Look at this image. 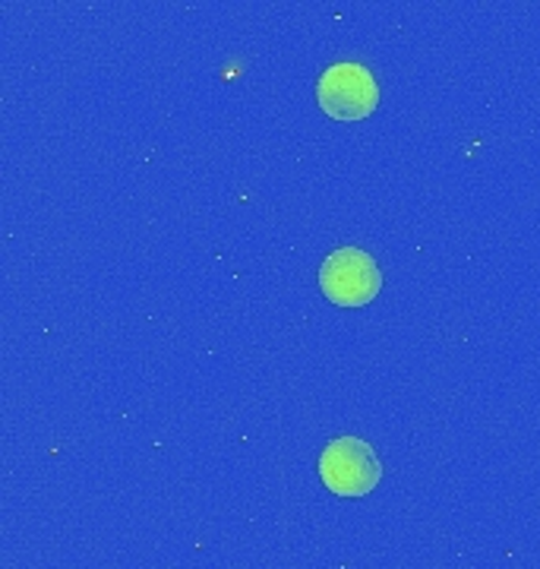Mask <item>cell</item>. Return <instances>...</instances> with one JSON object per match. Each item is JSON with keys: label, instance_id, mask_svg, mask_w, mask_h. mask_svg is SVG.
Instances as JSON below:
<instances>
[{"label": "cell", "instance_id": "3957f363", "mask_svg": "<svg viewBox=\"0 0 540 569\" xmlns=\"http://www.w3.org/2000/svg\"><path fill=\"white\" fill-rule=\"evenodd\" d=\"M320 288L336 307H363L380 295L382 272L367 250L339 247L322 260Z\"/></svg>", "mask_w": 540, "mask_h": 569}, {"label": "cell", "instance_id": "6da1fadb", "mask_svg": "<svg viewBox=\"0 0 540 569\" xmlns=\"http://www.w3.org/2000/svg\"><path fill=\"white\" fill-rule=\"evenodd\" d=\"M320 478L329 493L363 497L382 481V462L377 449L360 437H336L320 456Z\"/></svg>", "mask_w": 540, "mask_h": 569}, {"label": "cell", "instance_id": "7a4b0ae2", "mask_svg": "<svg viewBox=\"0 0 540 569\" xmlns=\"http://www.w3.org/2000/svg\"><path fill=\"white\" fill-rule=\"evenodd\" d=\"M317 102L332 121H363L380 104V82L363 63H332L317 82Z\"/></svg>", "mask_w": 540, "mask_h": 569}]
</instances>
